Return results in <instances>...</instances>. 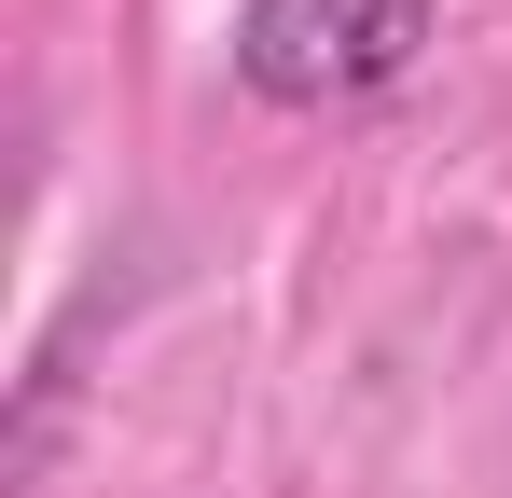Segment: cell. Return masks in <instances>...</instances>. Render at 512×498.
Masks as SVG:
<instances>
[{"instance_id":"cell-1","label":"cell","mask_w":512,"mask_h":498,"mask_svg":"<svg viewBox=\"0 0 512 498\" xmlns=\"http://www.w3.org/2000/svg\"><path fill=\"white\" fill-rule=\"evenodd\" d=\"M429 14H443V0H250V14H236V83H250L263 111L374 97V83L416 70Z\"/></svg>"}]
</instances>
